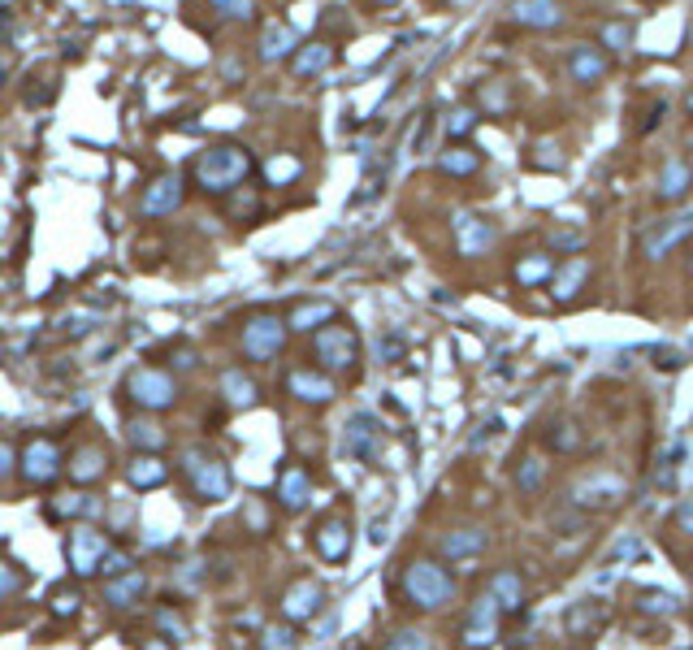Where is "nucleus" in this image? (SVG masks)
<instances>
[{"instance_id":"obj_1","label":"nucleus","mask_w":693,"mask_h":650,"mask_svg":"<svg viewBox=\"0 0 693 650\" xmlns=\"http://www.w3.org/2000/svg\"><path fill=\"white\" fill-rule=\"evenodd\" d=\"M399 594L412 611H442L455 598V577L438 559H412L399 577Z\"/></svg>"},{"instance_id":"obj_2","label":"nucleus","mask_w":693,"mask_h":650,"mask_svg":"<svg viewBox=\"0 0 693 650\" xmlns=\"http://www.w3.org/2000/svg\"><path fill=\"white\" fill-rule=\"evenodd\" d=\"M252 174V152L239 143H217V148L200 152L195 161V187L208 195H226L234 187H243V178Z\"/></svg>"},{"instance_id":"obj_3","label":"nucleus","mask_w":693,"mask_h":650,"mask_svg":"<svg viewBox=\"0 0 693 650\" xmlns=\"http://www.w3.org/2000/svg\"><path fill=\"white\" fill-rule=\"evenodd\" d=\"M182 473H187V486L191 494L200 503H221V499H230V468L221 455L213 451H187L182 455Z\"/></svg>"},{"instance_id":"obj_4","label":"nucleus","mask_w":693,"mask_h":650,"mask_svg":"<svg viewBox=\"0 0 693 650\" xmlns=\"http://www.w3.org/2000/svg\"><path fill=\"white\" fill-rule=\"evenodd\" d=\"M126 399L139 403L143 412H165V408H174V399H178V382H174V373L143 364V369L126 373Z\"/></svg>"},{"instance_id":"obj_5","label":"nucleus","mask_w":693,"mask_h":650,"mask_svg":"<svg viewBox=\"0 0 693 650\" xmlns=\"http://www.w3.org/2000/svg\"><path fill=\"white\" fill-rule=\"evenodd\" d=\"M312 351H317V360L330 373H351L356 369V360H360V338H356L351 325L330 321V325H321V330L312 334Z\"/></svg>"},{"instance_id":"obj_6","label":"nucleus","mask_w":693,"mask_h":650,"mask_svg":"<svg viewBox=\"0 0 693 650\" xmlns=\"http://www.w3.org/2000/svg\"><path fill=\"white\" fill-rule=\"evenodd\" d=\"M629 499V486L616 477V473H585L577 486H572V507H581L585 516L594 512H616V507Z\"/></svg>"},{"instance_id":"obj_7","label":"nucleus","mask_w":693,"mask_h":650,"mask_svg":"<svg viewBox=\"0 0 693 650\" xmlns=\"http://www.w3.org/2000/svg\"><path fill=\"white\" fill-rule=\"evenodd\" d=\"M18 473L26 486H52L61 473H65V460H61V447L52 438H31L18 455Z\"/></svg>"},{"instance_id":"obj_8","label":"nucleus","mask_w":693,"mask_h":650,"mask_svg":"<svg viewBox=\"0 0 693 650\" xmlns=\"http://www.w3.org/2000/svg\"><path fill=\"white\" fill-rule=\"evenodd\" d=\"M499 620H503L499 598H494V590H481L473 603H468V616H464V646L490 650L494 637H499Z\"/></svg>"},{"instance_id":"obj_9","label":"nucleus","mask_w":693,"mask_h":650,"mask_svg":"<svg viewBox=\"0 0 693 650\" xmlns=\"http://www.w3.org/2000/svg\"><path fill=\"white\" fill-rule=\"evenodd\" d=\"M286 334H291V325H286L282 317H273V312H256V317L243 325V356L247 360H273L282 351Z\"/></svg>"},{"instance_id":"obj_10","label":"nucleus","mask_w":693,"mask_h":650,"mask_svg":"<svg viewBox=\"0 0 693 650\" xmlns=\"http://www.w3.org/2000/svg\"><path fill=\"white\" fill-rule=\"evenodd\" d=\"M689 234H693V208H681V213H672V217H663L655 226L642 230V252H646V260H663L668 252H676Z\"/></svg>"},{"instance_id":"obj_11","label":"nucleus","mask_w":693,"mask_h":650,"mask_svg":"<svg viewBox=\"0 0 693 650\" xmlns=\"http://www.w3.org/2000/svg\"><path fill=\"white\" fill-rule=\"evenodd\" d=\"M109 551H113V542L96 529H70V538H65V559H70L74 577H96Z\"/></svg>"},{"instance_id":"obj_12","label":"nucleus","mask_w":693,"mask_h":650,"mask_svg":"<svg viewBox=\"0 0 693 650\" xmlns=\"http://www.w3.org/2000/svg\"><path fill=\"white\" fill-rule=\"evenodd\" d=\"M382 447H386V429L377 425V416L369 412H356L347 421V451L356 455L360 464H377L382 460Z\"/></svg>"},{"instance_id":"obj_13","label":"nucleus","mask_w":693,"mask_h":650,"mask_svg":"<svg viewBox=\"0 0 693 650\" xmlns=\"http://www.w3.org/2000/svg\"><path fill=\"white\" fill-rule=\"evenodd\" d=\"M182 195H187V182H182V174H161L148 191H143L139 213L143 217H169V213H178Z\"/></svg>"},{"instance_id":"obj_14","label":"nucleus","mask_w":693,"mask_h":650,"mask_svg":"<svg viewBox=\"0 0 693 650\" xmlns=\"http://www.w3.org/2000/svg\"><path fill=\"white\" fill-rule=\"evenodd\" d=\"M507 18L516 26H529V31H555V26H564V5L559 0H512Z\"/></svg>"},{"instance_id":"obj_15","label":"nucleus","mask_w":693,"mask_h":650,"mask_svg":"<svg viewBox=\"0 0 693 650\" xmlns=\"http://www.w3.org/2000/svg\"><path fill=\"white\" fill-rule=\"evenodd\" d=\"M611 70V61H607V52L603 44H577L568 52V74H572V83H581V87H598L607 78Z\"/></svg>"},{"instance_id":"obj_16","label":"nucleus","mask_w":693,"mask_h":650,"mask_svg":"<svg viewBox=\"0 0 693 650\" xmlns=\"http://www.w3.org/2000/svg\"><path fill=\"white\" fill-rule=\"evenodd\" d=\"M494 226L486 217L477 213H455V247H460V256H486L494 247Z\"/></svg>"},{"instance_id":"obj_17","label":"nucleus","mask_w":693,"mask_h":650,"mask_svg":"<svg viewBox=\"0 0 693 650\" xmlns=\"http://www.w3.org/2000/svg\"><path fill=\"white\" fill-rule=\"evenodd\" d=\"M312 546H317V555L325 559V564H343V559L351 555V525L343 516L321 520L317 533H312Z\"/></svg>"},{"instance_id":"obj_18","label":"nucleus","mask_w":693,"mask_h":650,"mask_svg":"<svg viewBox=\"0 0 693 650\" xmlns=\"http://www.w3.org/2000/svg\"><path fill=\"white\" fill-rule=\"evenodd\" d=\"M321 603H325V590H321V581H295L291 590L282 594V616L291 620V624H304V620H312L321 611Z\"/></svg>"},{"instance_id":"obj_19","label":"nucleus","mask_w":693,"mask_h":650,"mask_svg":"<svg viewBox=\"0 0 693 650\" xmlns=\"http://www.w3.org/2000/svg\"><path fill=\"white\" fill-rule=\"evenodd\" d=\"M286 390L299 399V403H312V408H325L334 399V382L321 377V369H291L286 373Z\"/></svg>"},{"instance_id":"obj_20","label":"nucleus","mask_w":693,"mask_h":650,"mask_svg":"<svg viewBox=\"0 0 693 650\" xmlns=\"http://www.w3.org/2000/svg\"><path fill=\"white\" fill-rule=\"evenodd\" d=\"M689 191H693V169H689V161H685V156H668L663 169H659L655 195H659L663 204H681Z\"/></svg>"},{"instance_id":"obj_21","label":"nucleus","mask_w":693,"mask_h":650,"mask_svg":"<svg viewBox=\"0 0 693 650\" xmlns=\"http://www.w3.org/2000/svg\"><path fill=\"white\" fill-rule=\"evenodd\" d=\"M490 533L481 525H464V529H451L447 538H442V559H451V564H468V559H477L486 551Z\"/></svg>"},{"instance_id":"obj_22","label":"nucleus","mask_w":693,"mask_h":650,"mask_svg":"<svg viewBox=\"0 0 693 650\" xmlns=\"http://www.w3.org/2000/svg\"><path fill=\"white\" fill-rule=\"evenodd\" d=\"M308 499H312V477L299 464H286L282 477H278V503L286 512H304Z\"/></svg>"},{"instance_id":"obj_23","label":"nucleus","mask_w":693,"mask_h":650,"mask_svg":"<svg viewBox=\"0 0 693 650\" xmlns=\"http://www.w3.org/2000/svg\"><path fill=\"white\" fill-rule=\"evenodd\" d=\"M603 620H607V611L603 603H594V598H581V603H572V611L564 616V633L568 637H594L598 629H603Z\"/></svg>"},{"instance_id":"obj_24","label":"nucleus","mask_w":693,"mask_h":650,"mask_svg":"<svg viewBox=\"0 0 693 650\" xmlns=\"http://www.w3.org/2000/svg\"><path fill=\"white\" fill-rule=\"evenodd\" d=\"M299 52V35L291 31L286 22H269L265 26V35H260V61H286V57H295Z\"/></svg>"},{"instance_id":"obj_25","label":"nucleus","mask_w":693,"mask_h":650,"mask_svg":"<svg viewBox=\"0 0 693 650\" xmlns=\"http://www.w3.org/2000/svg\"><path fill=\"white\" fill-rule=\"evenodd\" d=\"M490 590H494V598H499V607L507 611V616H516V611H525V603H529L525 581H520V572H516V568L494 572V577H490Z\"/></svg>"},{"instance_id":"obj_26","label":"nucleus","mask_w":693,"mask_h":650,"mask_svg":"<svg viewBox=\"0 0 693 650\" xmlns=\"http://www.w3.org/2000/svg\"><path fill=\"white\" fill-rule=\"evenodd\" d=\"M438 169L451 178H473L481 169V152L473 143H447V148L438 152Z\"/></svg>"},{"instance_id":"obj_27","label":"nucleus","mask_w":693,"mask_h":650,"mask_svg":"<svg viewBox=\"0 0 693 650\" xmlns=\"http://www.w3.org/2000/svg\"><path fill=\"white\" fill-rule=\"evenodd\" d=\"M334 321V304L330 299H308V304H295L291 317H286V325H291L295 334H317L321 325Z\"/></svg>"},{"instance_id":"obj_28","label":"nucleus","mask_w":693,"mask_h":650,"mask_svg":"<svg viewBox=\"0 0 693 650\" xmlns=\"http://www.w3.org/2000/svg\"><path fill=\"white\" fill-rule=\"evenodd\" d=\"M590 273H594V260L590 256H568L564 269L555 273V299H577L581 286L590 282Z\"/></svg>"},{"instance_id":"obj_29","label":"nucleus","mask_w":693,"mask_h":650,"mask_svg":"<svg viewBox=\"0 0 693 650\" xmlns=\"http://www.w3.org/2000/svg\"><path fill=\"white\" fill-rule=\"evenodd\" d=\"M143 590H148V577L143 572H122V577H109L104 581V603L109 607H135Z\"/></svg>"},{"instance_id":"obj_30","label":"nucleus","mask_w":693,"mask_h":650,"mask_svg":"<svg viewBox=\"0 0 693 650\" xmlns=\"http://www.w3.org/2000/svg\"><path fill=\"white\" fill-rule=\"evenodd\" d=\"M256 382L247 377L243 369H226L221 373V399H226V408H234V412H243V408H252L256 403Z\"/></svg>"},{"instance_id":"obj_31","label":"nucleus","mask_w":693,"mask_h":650,"mask_svg":"<svg viewBox=\"0 0 693 650\" xmlns=\"http://www.w3.org/2000/svg\"><path fill=\"white\" fill-rule=\"evenodd\" d=\"M126 477H130V486H135V490H156V486H165V481H169V468L156 460L152 451H139L135 460H130Z\"/></svg>"},{"instance_id":"obj_32","label":"nucleus","mask_w":693,"mask_h":650,"mask_svg":"<svg viewBox=\"0 0 693 650\" xmlns=\"http://www.w3.org/2000/svg\"><path fill=\"white\" fill-rule=\"evenodd\" d=\"M334 65V48L330 44H299V52L291 57V70L299 78H312V74H325Z\"/></svg>"},{"instance_id":"obj_33","label":"nucleus","mask_w":693,"mask_h":650,"mask_svg":"<svg viewBox=\"0 0 693 650\" xmlns=\"http://www.w3.org/2000/svg\"><path fill=\"white\" fill-rule=\"evenodd\" d=\"M551 273H555L551 252H525L516 260V282L520 286H542V282H551Z\"/></svg>"},{"instance_id":"obj_34","label":"nucleus","mask_w":693,"mask_h":650,"mask_svg":"<svg viewBox=\"0 0 693 650\" xmlns=\"http://www.w3.org/2000/svg\"><path fill=\"white\" fill-rule=\"evenodd\" d=\"M104 468H109V455H104V447H83V451H74V460H70V481L87 486V481L104 477Z\"/></svg>"},{"instance_id":"obj_35","label":"nucleus","mask_w":693,"mask_h":650,"mask_svg":"<svg viewBox=\"0 0 693 650\" xmlns=\"http://www.w3.org/2000/svg\"><path fill=\"white\" fill-rule=\"evenodd\" d=\"M546 477H551V468H546L542 455H525L516 468V490L525 494V499H533V494L546 490Z\"/></svg>"},{"instance_id":"obj_36","label":"nucleus","mask_w":693,"mask_h":650,"mask_svg":"<svg viewBox=\"0 0 693 650\" xmlns=\"http://www.w3.org/2000/svg\"><path fill=\"white\" fill-rule=\"evenodd\" d=\"M126 438L135 442L139 451H161L165 447V429L156 425V421H148V416H135V421H126Z\"/></svg>"},{"instance_id":"obj_37","label":"nucleus","mask_w":693,"mask_h":650,"mask_svg":"<svg viewBox=\"0 0 693 650\" xmlns=\"http://www.w3.org/2000/svg\"><path fill=\"white\" fill-rule=\"evenodd\" d=\"M477 104H481L486 113H494V117L512 113V87H507L503 78H490V83L477 87Z\"/></svg>"},{"instance_id":"obj_38","label":"nucleus","mask_w":693,"mask_h":650,"mask_svg":"<svg viewBox=\"0 0 693 650\" xmlns=\"http://www.w3.org/2000/svg\"><path fill=\"white\" fill-rule=\"evenodd\" d=\"M473 130H477V109H473V104H460V109L447 113V139L451 143H468Z\"/></svg>"},{"instance_id":"obj_39","label":"nucleus","mask_w":693,"mask_h":650,"mask_svg":"<svg viewBox=\"0 0 693 650\" xmlns=\"http://www.w3.org/2000/svg\"><path fill=\"white\" fill-rule=\"evenodd\" d=\"M581 429L572 421H551V429H546V447L551 451H581Z\"/></svg>"},{"instance_id":"obj_40","label":"nucleus","mask_w":693,"mask_h":650,"mask_svg":"<svg viewBox=\"0 0 693 650\" xmlns=\"http://www.w3.org/2000/svg\"><path fill=\"white\" fill-rule=\"evenodd\" d=\"M48 512L52 516H91V512H96V499L83 494V490H74V494H61V499H52Z\"/></svg>"},{"instance_id":"obj_41","label":"nucleus","mask_w":693,"mask_h":650,"mask_svg":"<svg viewBox=\"0 0 693 650\" xmlns=\"http://www.w3.org/2000/svg\"><path fill=\"white\" fill-rule=\"evenodd\" d=\"M637 611H642V616H672L676 598L668 590H642L637 594Z\"/></svg>"},{"instance_id":"obj_42","label":"nucleus","mask_w":693,"mask_h":650,"mask_svg":"<svg viewBox=\"0 0 693 650\" xmlns=\"http://www.w3.org/2000/svg\"><path fill=\"white\" fill-rule=\"evenodd\" d=\"M260 650H299V642L286 624H269V629H260Z\"/></svg>"},{"instance_id":"obj_43","label":"nucleus","mask_w":693,"mask_h":650,"mask_svg":"<svg viewBox=\"0 0 693 650\" xmlns=\"http://www.w3.org/2000/svg\"><path fill=\"white\" fill-rule=\"evenodd\" d=\"M386 650H434V637L421 633V629H403L386 642Z\"/></svg>"},{"instance_id":"obj_44","label":"nucleus","mask_w":693,"mask_h":650,"mask_svg":"<svg viewBox=\"0 0 693 650\" xmlns=\"http://www.w3.org/2000/svg\"><path fill=\"white\" fill-rule=\"evenodd\" d=\"M221 18H230V22H247L256 13V0H208Z\"/></svg>"},{"instance_id":"obj_45","label":"nucleus","mask_w":693,"mask_h":650,"mask_svg":"<svg viewBox=\"0 0 693 650\" xmlns=\"http://www.w3.org/2000/svg\"><path fill=\"white\" fill-rule=\"evenodd\" d=\"M629 44H633V26H629V22H607V26H603V48L624 52Z\"/></svg>"},{"instance_id":"obj_46","label":"nucleus","mask_w":693,"mask_h":650,"mask_svg":"<svg viewBox=\"0 0 693 650\" xmlns=\"http://www.w3.org/2000/svg\"><path fill=\"white\" fill-rule=\"evenodd\" d=\"M555 152L559 148L546 139V143H538V148H529V165L533 169H564V156H555Z\"/></svg>"},{"instance_id":"obj_47","label":"nucleus","mask_w":693,"mask_h":650,"mask_svg":"<svg viewBox=\"0 0 693 650\" xmlns=\"http://www.w3.org/2000/svg\"><path fill=\"white\" fill-rule=\"evenodd\" d=\"M78 603H83V598H78V590L74 585H61L57 594H52V616H78Z\"/></svg>"},{"instance_id":"obj_48","label":"nucleus","mask_w":693,"mask_h":650,"mask_svg":"<svg viewBox=\"0 0 693 650\" xmlns=\"http://www.w3.org/2000/svg\"><path fill=\"white\" fill-rule=\"evenodd\" d=\"M551 247H555V252H572V256H577L581 247H585V234L581 230H555L551 234Z\"/></svg>"},{"instance_id":"obj_49","label":"nucleus","mask_w":693,"mask_h":650,"mask_svg":"<svg viewBox=\"0 0 693 650\" xmlns=\"http://www.w3.org/2000/svg\"><path fill=\"white\" fill-rule=\"evenodd\" d=\"M122 572H130V555H126V551H117V546H113V551L104 555V564H100V577L109 581V577H122Z\"/></svg>"},{"instance_id":"obj_50","label":"nucleus","mask_w":693,"mask_h":650,"mask_svg":"<svg viewBox=\"0 0 693 650\" xmlns=\"http://www.w3.org/2000/svg\"><path fill=\"white\" fill-rule=\"evenodd\" d=\"M22 590V572L13 568V564H0V603H5V598H13Z\"/></svg>"},{"instance_id":"obj_51","label":"nucleus","mask_w":693,"mask_h":650,"mask_svg":"<svg viewBox=\"0 0 693 650\" xmlns=\"http://www.w3.org/2000/svg\"><path fill=\"white\" fill-rule=\"evenodd\" d=\"M156 620H161V629L169 633V642H182V637H187V624H182V620L174 616V611H161Z\"/></svg>"},{"instance_id":"obj_52","label":"nucleus","mask_w":693,"mask_h":650,"mask_svg":"<svg viewBox=\"0 0 693 650\" xmlns=\"http://www.w3.org/2000/svg\"><path fill=\"white\" fill-rule=\"evenodd\" d=\"M13 473H18V455L9 451V442H0V481L13 477Z\"/></svg>"},{"instance_id":"obj_53","label":"nucleus","mask_w":693,"mask_h":650,"mask_svg":"<svg viewBox=\"0 0 693 650\" xmlns=\"http://www.w3.org/2000/svg\"><path fill=\"white\" fill-rule=\"evenodd\" d=\"M299 174V161H273L269 165V178L273 182H278V178H295Z\"/></svg>"},{"instance_id":"obj_54","label":"nucleus","mask_w":693,"mask_h":650,"mask_svg":"<svg viewBox=\"0 0 693 650\" xmlns=\"http://www.w3.org/2000/svg\"><path fill=\"white\" fill-rule=\"evenodd\" d=\"M676 525H681V533H693V499L676 507Z\"/></svg>"},{"instance_id":"obj_55","label":"nucleus","mask_w":693,"mask_h":650,"mask_svg":"<svg viewBox=\"0 0 693 650\" xmlns=\"http://www.w3.org/2000/svg\"><path fill=\"white\" fill-rule=\"evenodd\" d=\"M174 364H178V369H195L200 360H195V351H191V347H182L178 356H174Z\"/></svg>"},{"instance_id":"obj_56","label":"nucleus","mask_w":693,"mask_h":650,"mask_svg":"<svg viewBox=\"0 0 693 650\" xmlns=\"http://www.w3.org/2000/svg\"><path fill=\"white\" fill-rule=\"evenodd\" d=\"M143 650H174V646H169V642H165V637H152V642H148V646H143Z\"/></svg>"},{"instance_id":"obj_57","label":"nucleus","mask_w":693,"mask_h":650,"mask_svg":"<svg viewBox=\"0 0 693 650\" xmlns=\"http://www.w3.org/2000/svg\"><path fill=\"white\" fill-rule=\"evenodd\" d=\"M685 113L693 117V91H689V96H685Z\"/></svg>"},{"instance_id":"obj_58","label":"nucleus","mask_w":693,"mask_h":650,"mask_svg":"<svg viewBox=\"0 0 693 650\" xmlns=\"http://www.w3.org/2000/svg\"><path fill=\"white\" fill-rule=\"evenodd\" d=\"M373 5H399V0H373Z\"/></svg>"},{"instance_id":"obj_59","label":"nucleus","mask_w":693,"mask_h":650,"mask_svg":"<svg viewBox=\"0 0 693 650\" xmlns=\"http://www.w3.org/2000/svg\"><path fill=\"white\" fill-rule=\"evenodd\" d=\"M689 273H693V247H689Z\"/></svg>"}]
</instances>
